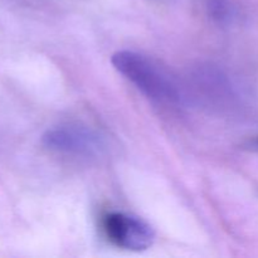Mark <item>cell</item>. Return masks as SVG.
Segmentation results:
<instances>
[{"label":"cell","mask_w":258,"mask_h":258,"mask_svg":"<svg viewBox=\"0 0 258 258\" xmlns=\"http://www.w3.org/2000/svg\"><path fill=\"white\" fill-rule=\"evenodd\" d=\"M113 67L145 97L164 106H180L183 93L173 76L153 58L134 50H118L111 58Z\"/></svg>","instance_id":"obj_1"},{"label":"cell","mask_w":258,"mask_h":258,"mask_svg":"<svg viewBox=\"0 0 258 258\" xmlns=\"http://www.w3.org/2000/svg\"><path fill=\"white\" fill-rule=\"evenodd\" d=\"M43 145L55 153L80 158H100L107 150V141L93 128L82 125H59L45 131Z\"/></svg>","instance_id":"obj_2"},{"label":"cell","mask_w":258,"mask_h":258,"mask_svg":"<svg viewBox=\"0 0 258 258\" xmlns=\"http://www.w3.org/2000/svg\"><path fill=\"white\" fill-rule=\"evenodd\" d=\"M101 226L106 238L111 243L127 251H145L155 241L153 227L133 214L110 212L102 217Z\"/></svg>","instance_id":"obj_3"},{"label":"cell","mask_w":258,"mask_h":258,"mask_svg":"<svg viewBox=\"0 0 258 258\" xmlns=\"http://www.w3.org/2000/svg\"><path fill=\"white\" fill-rule=\"evenodd\" d=\"M208 13L218 24H229L233 20L236 9L231 0H208Z\"/></svg>","instance_id":"obj_4"}]
</instances>
